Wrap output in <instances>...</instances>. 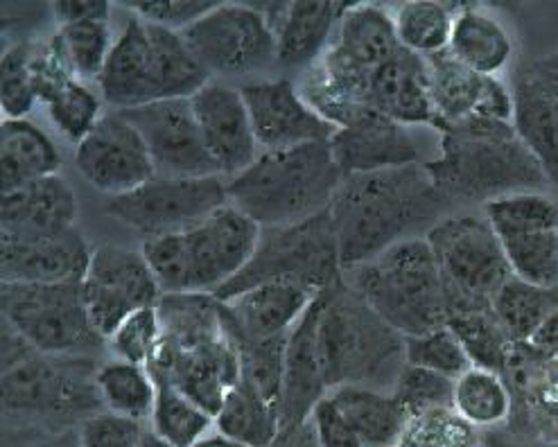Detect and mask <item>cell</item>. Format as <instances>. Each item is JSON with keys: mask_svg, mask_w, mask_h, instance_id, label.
I'll return each mask as SVG.
<instances>
[{"mask_svg": "<svg viewBox=\"0 0 558 447\" xmlns=\"http://www.w3.org/2000/svg\"><path fill=\"white\" fill-rule=\"evenodd\" d=\"M52 14L61 25L84 23V21H109L111 5L109 3H90V0H66V3H54Z\"/></svg>", "mask_w": 558, "mask_h": 447, "instance_id": "cell-54", "label": "cell"}, {"mask_svg": "<svg viewBox=\"0 0 558 447\" xmlns=\"http://www.w3.org/2000/svg\"><path fill=\"white\" fill-rule=\"evenodd\" d=\"M310 425H313L319 447H364V443L330 396H326L315 407L313 416H310Z\"/></svg>", "mask_w": 558, "mask_h": 447, "instance_id": "cell-53", "label": "cell"}, {"mask_svg": "<svg viewBox=\"0 0 558 447\" xmlns=\"http://www.w3.org/2000/svg\"><path fill=\"white\" fill-rule=\"evenodd\" d=\"M33 48L35 44L29 41L14 44L0 61V109L8 120L27 118L39 102L33 80Z\"/></svg>", "mask_w": 558, "mask_h": 447, "instance_id": "cell-46", "label": "cell"}, {"mask_svg": "<svg viewBox=\"0 0 558 447\" xmlns=\"http://www.w3.org/2000/svg\"><path fill=\"white\" fill-rule=\"evenodd\" d=\"M57 35L80 82H100L116 44L109 21H84L61 25Z\"/></svg>", "mask_w": 558, "mask_h": 447, "instance_id": "cell-42", "label": "cell"}, {"mask_svg": "<svg viewBox=\"0 0 558 447\" xmlns=\"http://www.w3.org/2000/svg\"><path fill=\"white\" fill-rule=\"evenodd\" d=\"M90 251L77 227L52 235L0 233V276L3 282L23 285L80 282Z\"/></svg>", "mask_w": 558, "mask_h": 447, "instance_id": "cell-23", "label": "cell"}, {"mask_svg": "<svg viewBox=\"0 0 558 447\" xmlns=\"http://www.w3.org/2000/svg\"><path fill=\"white\" fill-rule=\"evenodd\" d=\"M513 39L507 27L477 5H457L448 52L463 67L498 77L513 59Z\"/></svg>", "mask_w": 558, "mask_h": 447, "instance_id": "cell-30", "label": "cell"}, {"mask_svg": "<svg viewBox=\"0 0 558 447\" xmlns=\"http://www.w3.org/2000/svg\"><path fill=\"white\" fill-rule=\"evenodd\" d=\"M240 93L250 109L260 154L328 143L337 132L303 100L296 82L288 77L246 84Z\"/></svg>", "mask_w": 558, "mask_h": 447, "instance_id": "cell-18", "label": "cell"}, {"mask_svg": "<svg viewBox=\"0 0 558 447\" xmlns=\"http://www.w3.org/2000/svg\"><path fill=\"white\" fill-rule=\"evenodd\" d=\"M342 276L339 244L330 210H326L292 227L263 229L250 265L213 297L217 301H229L250 287L269 280L296 282L322 294L342 280Z\"/></svg>", "mask_w": 558, "mask_h": 447, "instance_id": "cell-10", "label": "cell"}, {"mask_svg": "<svg viewBox=\"0 0 558 447\" xmlns=\"http://www.w3.org/2000/svg\"><path fill=\"white\" fill-rule=\"evenodd\" d=\"M328 143L286 152H263L244 172L227 183L229 204L252 217L260 229L292 227L326 210L342 185Z\"/></svg>", "mask_w": 558, "mask_h": 447, "instance_id": "cell-4", "label": "cell"}, {"mask_svg": "<svg viewBox=\"0 0 558 447\" xmlns=\"http://www.w3.org/2000/svg\"><path fill=\"white\" fill-rule=\"evenodd\" d=\"M347 3H283L260 8L276 35V67L305 73L330 48Z\"/></svg>", "mask_w": 558, "mask_h": 447, "instance_id": "cell-26", "label": "cell"}, {"mask_svg": "<svg viewBox=\"0 0 558 447\" xmlns=\"http://www.w3.org/2000/svg\"><path fill=\"white\" fill-rule=\"evenodd\" d=\"M181 37L208 75H256L276 63V35L256 5H220Z\"/></svg>", "mask_w": 558, "mask_h": 447, "instance_id": "cell-14", "label": "cell"}, {"mask_svg": "<svg viewBox=\"0 0 558 447\" xmlns=\"http://www.w3.org/2000/svg\"><path fill=\"white\" fill-rule=\"evenodd\" d=\"M61 168V154L54 141L33 120L0 122V179L3 193L54 177Z\"/></svg>", "mask_w": 558, "mask_h": 447, "instance_id": "cell-31", "label": "cell"}, {"mask_svg": "<svg viewBox=\"0 0 558 447\" xmlns=\"http://www.w3.org/2000/svg\"><path fill=\"white\" fill-rule=\"evenodd\" d=\"M96 375L86 358L46 355L3 326L5 416L54 425L86 421L105 407Z\"/></svg>", "mask_w": 558, "mask_h": 447, "instance_id": "cell-9", "label": "cell"}, {"mask_svg": "<svg viewBox=\"0 0 558 447\" xmlns=\"http://www.w3.org/2000/svg\"><path fill=\"white\" fill-rule=\"evenodd\" d=\"M446 326L454 333L463 350H466L473 366L500 375L507 371L513 341L498 322L493 307L452 312Z\"/></svg>", "mask_w": 558, "mask_h": 447, "instance_id": "cell-38", "label": "cell"}, {"mask_svg": "<svg viewBox=\"0 0 558 447\" xmlns=\"http://www.w3.org/2000/svg\"><path fill=\"white\" fill-rule=\"evenodd\" d=\"M75 166L86 183L109 197L128 195L157 177L143 136L120 111L105 113L75 145Z\"/></svg>", "mask_w": 558, "mask_h": 447, "instance_id": "cell-16", "label": "cell"}, {"mask_svg": "<svg viewBox=\"0 0 558 447\" xmlns=\"http://www.w3.org/2000/svg\"><path fill=\"white\" fill-rule=\"evenodd\" d=\"M425 59L432 105L437 111L434 130L439 132L446 124L473 116L513 122V93L500 77H484L466 69L448 50Z\"/></svg>", "mask_w": 558, "mask_h": 447, "instance_id": "cell-21", "label": "cell"}, {"mask_svg": "<svg viewBox=\"0 0 558 447\" xmlns=\"http://www.w3.org/2000/svg\"><path fill=\"white\" fill-rule=\"evenodd\" d=\"M391 396L410 419L432 409H450L454 400V379L408 364L398 375Z\"/></svg>", "mask_w": 558, "mask_h": 447, "instance_id": "cell-48", "label": "cell"}, {"mask_svg": "<svg viewBox=\"0 0 558 447\" xmlns=\"http://www.w3.org/2000/svg\"><path fill=\"white\" fill-rule=\"evenodd\" d=\"M513 343H526L545 318L558 310V287H538L511 276L490 303Z\"/></svg>", "mask_w": 558, "mask_h": 447, "instance_id": "cell-37", "label": "cell"}, {"mask_svg": "<svg viewBox=\"0 0 558 447\" xmlns=\"http://www.w3.org/2000/svg\"><path fill=\"white\" fill-rule=\"evenodd\" d=\"M258 224L227 204L195 227L149 238L141 251L166 294H215L231 282L260 242Z\"/></svg>", "mask_w": 558, "mask_h": 447, "instance_id": "cell-6", "label": "cell"}, {"mask_svg": "<svg viewBox=\"0 0 558 447\" xmlns=\"http://www.w3.org/2000/svg\"><path fill=\"white\" fill-rule=\"evenodd\" d=\"M500 242L513 276L538 287H558V231L522 233Z\"/></svg>", "mask_w": 558, "mask_h": 447, "instance_id": "cell-44", "label": "cell"}, {"mask_svg": "<svg viewBox=\"0 0 558 447\" xmlns=\"http://www.w3.org/2000/svg\"><path fill=\"white\" fill-rule=\"evenodd\" d=\"M425 240L444 276L448 316L490 307L500 287L513 276L505 246L486 217L446 215L425 233Z\"/></svg>", "mask_w": 558, "mask_h": 447, "instance_id": "cell-11", "label": "cell"}, {"mask_svg": "<svg viewBox=\"0 0 558 447\" xmlns=\"http://www.w3.org/2000/svg\"><path fill=\"white\" fill-rule=\"evenodd\" d=\"M439 156L423 164L448 204H475L518 193H541L549 183L513 122L466 118L439 130Z\"/></svg>", "mask_w": 558, "mask_h": 447, "instance_id": "cell-2", "label": "cell"}, {"mask_svg": "<svg viewBox=\"0 0 558 447\" xmlns=\"http://www.w3.org/2000/svg\"><path fill=\"white\" fill-rule=\"evenodd\" d=\"M396 447H484V436L450 409H432L412 416Z\"/></svg>", "mask_w": 558, "mask_h": 447, "instance_id": "cell-43", "label": "cell"}, {"mask_svg": "<svg viewBox=\"0 0 558 447\" xmlns=\"http://www.w3.org/2000/svg\"><path fill=\"white\" fill-rule=\"evenodd\" d=\"M29 447H71V445H69L66 434H52V438H44V440L29 445ZM73 447H77V443Z\"/></svg>", "mask_w": 558, "mask_h": 447, "instance_id": "cell-60", "label": "cell"}, {"mask_svg": "<svg viewBox=\"0 0 558 447\" xmlns=\"http://www.w3.org/2000/svg\"><path fill=\"white\" fill-rule=\"evenodd\" d=\"M330 46L368 73H376L402 50L391 12L366 3L347 8Z\"/></svg>", "mask_w": 558, "mask_h": 447, "instance_id": "cell-32", "label": "cell"}, {"mask_svg": "<svg viewBox=\"0 0 558 447\" xmlns=\"http://www.w3.org/2000/svg\"><path fill=\"white\" fill-rule=\"evenodd\" d=\"M405 360L410 366H421L452 379H457L473 366L466 350H463V346L448 326L421 337H408Z\"/></svg>", "mask_w": 558, "mask_h": 447, "instance_id": "cell-50", "label": "cell"}, {"mask_svg": "<svg viewBox=\"0 0 558 447\" xmlns=\"http://www.w3.org/2000/svg\"><path fill=\"white\" fill-rule=\"evenodd\" d=\"M208 82V71L179 32L130 14L98 86L109 107L128 111L161 100L193 98Z\"/></svg>", "mask_w": 558, "mask_h": 447, "instance_id": "cell-5", "label": "cell"}, {"mask_svg": "<svg viewBox=\"0 0 558 447\" xmlns=\"http://www.w3.org/2000/svg\"><path fill=\"white\" fill-rule=\"evenodd\" d=\"M120 113L143 136L159 177H220L206 149L191 98L161 100Z\"/></svg>", "mask_w": 558, "mask_h": 447, "instance_id": "cell-17", "label": "cell"}, {"mask_svg": "<svg viewBox=\"0 0 558 447\" xmlns=\"http://www.w3.org/2000/svg\"><path fill=\"white\" fill-rule=\"evenodd\" d=\"M107 341L116 360L149 369L154 358H157L161 341L159 305L138 310L128 316Z\"/></svg>", "mask_w": 558, "mask_h": 447, "instance_id": "cell-49", "label": "cell"}, {"mask_svg": "<svg viewBox=\"0 0 558 447\" xmlns=\"http://www.w3.org/2000/svg\"><path fill=\"white\" fill-rule=\"evenodd\" d=\"M520 71H524L526 75L536 80L543 88H547L558 98V52H551L543 59L526 63V67H522Z\"/></svg>", "mask_w": 558, "mask_h": 447, "instance_id": "cell-56", "label": "cell"}, {"mask_svg": "<svg viewBox=\"0 0 558 447\" xmlns=\"http://www.w3.org/2000/svg\"><path fill=\"white\" fill-rule=\"evenodd\" d=\"M215 419L189 396L170 385H159L157 404L151 413V432L174 447H195L210 434Z\"/></svg>", "mask_w": 558, "mask_h": 447, "instance_id": "cell-40", "label": "cell"}, {"mask_svg": "<svg viewBox=\"0 0 558 447\" xmlns=\"http://www.w3.org/2000/svg\"><path fill=\"white\" fill-rule=\"evenodd\" d=\"M319 297L301 316V322L288 339L281 394V432L303 427L313 416L315 407L330 394L319 353Z\"/></svg>", "mask_w": 558, "mask_h": 447, "instance_id": "cell-25", "label": "cell"}, {"mask_svg": "<svg viewBox=\"0 0 558 447\" xmlns=\"http://www.w3.org/2000/svg\"><path fill=\"white\" fill-rule=\"evenodd\" d=\"M454 14L457 5L434 3V0H412L391 12L400 46L421 57L448 50Z\"/></svg>", "mask_w": 558, "mask_h": 447, "instance_id": "cell-39", "label": "cell"}, {"mask_svg": "<svg viewBox=\"0 0 558 447\" xmlns=\"http://www.w3.org/2000/svg\"><path fill=\"white\" fill-rule=\"evenodd\" d=\"M317 297V292L296 282H260L229 301H220L222 326L231 343L283 339L290 337Z\"/></svg>", "mask_w": 558, "mask_h": 447, "instance_id": "cell-19", "label": "cell"}, {"mask_svg": "<svg viewBox=\"0 0 558 447\" xmlns=\"http://www.w3.org/2000/svg\"><path fill=\"white\" fill-rule=\"evenodd\" d=\"M195 447H244V445H240V443H235V440H231L222 434H208Z\"/></svg>", "mask_w": 558, "mask_h": 447, "instance_id": "cell-59", "label": "cell"}, {"mask_svg": "<svg viewBox=\"0 0 558 447\" xmlns=\"http://www.w3.org/2000/svg\"><path fill=\"white\" fill-rule=\"evenodd\" d=\"M344 413L364 447L398 445L410 416L389 391L371 387H339L328 394Z\"/></svg>", "mask_w": 558, "mask_h": 447, "instance_id": "cell-33", "label": "cell"}, {"mask_svg": "<svg viewBox=\"0 0 558 447\" xmlns=\"http://www.w3.org/2000/svg\"><path fill=\"white\" fill-rule=\"evenodd\" d=\"M330 149L344 177L421 164L416 141L408 126L374 109H366L347 126H339L330 138Z\"/></svg>", "mask_w": 558, "mask_h": 447, "instance_id": "cell-24", "label": "cell"}, {"mask_svg": "<svg viewBox=\"0 0 558 447\" xmlns=\"http://www.w3.org/2000/svg\"><path fill=\"white\" fill-rule=\"evenodd\" d=\"M141 447H174V445H170L168 440H163L157 432H151V430H145V434H143V440H141Z\"/></svg>", "mask_w": 558, "mask_h": 447, "instance_id": "cell-61", "label": "cell"}, {"mask_svg": "<svg viewBox=\"0 0 558 447\" xmlns=\"http://www.w3.org/2000/svg\"><path fill=\"white\" fill-rule=\"evenodd\" d=\"M391 447H396V445H391Z\"/></svg>", "mask_w": 558, "mask_h": 447, "instance_id": "cell-62", "label": "cell"}, {"mask_svg": "<svg viewBox=\"0 0 558 447\" xmlns=\"http://www.w3.org/2000/svg\"><path fill=\"white\" fill-rule=\"evenodd\" d=\"M288 339H271L260 343H233L240 360V377L256 387L267 400L281 407L286 348Z\"/></svg>", "mask_w": 558, "mask_h": 447, "instance_id": "cell-47", "label": "cell"}, {"mask_svg": "<svg viewBox=\"0 0 558 447\" xmlns=\"http://www.w3.org/2000/svg\"><path fill=\"white\" fill-rule=\"evenodd\" d=\"M448 206L423 164L344 177L330 204L342 269L374 261L423 229L427 233Z\"/></svg>", "mask_w": 558, "mask_h": 447, "instance_id": "cell-1", "label": "cell"}, {"mask_svg": "<svg viewBox=\"0 0 558 447\" xmlns=\"http://www.w3.org/2000/svg\"><path fill=\"white\" fill-rule=\"evenodd\" d=\"M215 5L217 3H204V0H141V3H128L125 8L147 23L161 25L181 35Z\"/></svg>", "mask_w": 558, "mask_h": 447, "instance_id": "cell-52", "label": "cell"}, {"mask_svg": "<svg viewBox=\"0 0 558 447\" xmlns=\"http://www.w3.org/2000/svg\"><path fill=\"white\" fill-rule=\"evenodd\" d=\"M3 326L46 355L86 358L100 350L105 337L93 328L82 280L57 285L3 282Z\"/></svg>", "mask_w": 558, "mask_h": 447, "instance_id": "cell-12", "label": "cell"}, {"mask_svg": "<svg viewBox=\"0 0 558 447\" xmlns=\"http://www.w3.org/2000/svg\"><path fill=\"white\" fill-rule=\"evenodd\" d=\"M161 341L149 364L157 385H170L215 419L240 379V360L213 294H166L159 303Z\"/></svg>", "mask_w": 558, "mask_h": 447, "instance_id": "cell-3", "label": "cell"}, {"mask_svg": "<svg viewBox=\"0 0 558 447\" xmlns=\"http://www.w3.org/2000/svg\"><path fill=\"white\" fill-rule=\"evenodd\" d=\"M82 292L90 324L105 341L128 316L145 307H157L163 299L143 251L120 244H100L90 251Z\"/></svg>", "mask_w": 558, "mask_h": 447, "instance_id": "cell-15", "label": "cell"}, {"mask_svg": "<svg viewBox=\"0 0 558 447\" xmlns=\"http://www.w3.org/2000/svg\"><path fill=\"white\" fill-rule=\"evenodd\" d=\"M191 102L206 149L220 174L235 177L250 168L260 156V147L240 88L210 80Z\"/></svg>", "mask_w": 558, "mask_h": 447, "instance_id": "cell-20", "label": "cell"}, {"mask_svg": "<svg viewBox=\"0 0 558 447\" xmlns=\"http://www.w3.org/2000/svg\"><path fill=\"white\" fill-rule=\"evenodd\" d=\"M215 427L244 447H271L281 436V407L240 377L217 411Z\"/></svg>", "mask_w": 558, "mask_h": 447, "instance_id": "cell-34", "label": "cell"}, {"mask_svg": "<svg viewBox=\"0 0 558 447\" xmlns=\"http://www.w3.org/2000/svg\"><path fill=\"white\" fill-rule=\"evenodd\" d=\"M143 423L98 411L80 423L77 447H141Z\"/></svg>", "mask_w": 558, "mask_h": 447, "instance_id": "cell-51", "label": "cell"}, {"mask_svg": "<svg viewBox=\"0 0 558 447\" xmlns=\"http://www.w3.org/2000/svg\"><path fill=\"white\" fill-rule=\"evenodd\" d=\"M344 282L405 339L448 324L444 276L425 238L393 244L378 258L344 271Z\"/></svg>", "mask_w": 558, "mask_h": 447, "instance_id": "cell-8", "label": "cell"}, {"mask_svg": "<svg viewBox=\"0 0 558 447\" xmlns=\"http://www.w3.org/2000/svg\"><path fill=\"white\" fill-rule=\"evenodd\" d=\"M513 398L509 434L558 443V362L541 358L530 343H513L502 373Z\"/></svg>", "mask_w": 558, "mask_h": 447, "instance_id": "cell-22", "label": "cell"}, {"mask_svg": "<svg viewBox=\"0 0 558 447\" xmlns=\"http://www.w3.org/2000/svg\"><path fill=\"white\" fill-rule=\"evenodd\" d=\"M484 447H558V443L515 436V434H509L507 430H493L484 436Z\"/></svg>", "mask_w": 558, "mask_h": 447, "instance_id": "cell-57", "label": "cell"}, {"mask_svg": "<svg viewBox=\"0 0 558 447\" xmlns=\"http://www.w3.org/2000/svg\"><path fill=\"white\" fill-rule=\"evenodd\" d=\"M319 299V353L328 391L353 385L391 394L408 366L405 337L387 326L344 276Z\"/></svg>", "mask_w": 558, "mask_h": 447, "instance_id": "cell-7", "label": "cell"}, {"mask_svg": "<svg viewBox=\"0 0 558 447\" xmlns=\"http://www.w3.org/2000/svg\"><path fill=\"white\" fill-rule=\"evenodd\" d=\"M368 109H374L400 124H437L432 105L427 59L402 48L391 61L380 67L371 80Z\"/></svg>", "mask_w": 558, "mask_h": 447, "instance_id": "cell-28", "label": "cell"}, {"mask_svg": "<svg viewBox=\"0 0 558 447\" xmlns=\"http://www.w3.org/2000/svg\"><path fill=\"white\" fill-rule=\"evenodd\" d=\"M229 204L220 177H154L128 195L111 197L105 213L145 240L195 227Z\"/></svg>", "mask_w": 558, "mask_h": 447, "instance_id": "cell-13", "label": "cell"}, {"mask_svg": "<svg viewBox=\"0 0 558 447\" xmlns=\"http://www.w3.org/2000/svg\"><path fill=\"white\" fill-rule=\"evenodd\" d=\"M96 385L107 411L136 423L151 421L159 385L149 369L111 360L98 369Z\"/></svg>", "mask_w": 558, "mask_h": 447, "instance_id": "cell-36", "label": "cell"}, {"mask_svg": "<svg viewBox=\"0 0 558 447\" xmlns=\"http://www.w3.org/2000/svg\"><path fill=\"white\" fill-rule=\"evenodd\" d=\"M46 107L57 130L75 145L84 141L105 116L100 95L80 80H71L64 88H59Z\"/></svg>", "mask_w": 558, "mask_h": 447, "instance_id": "cell-45", "label": "cell"}, {"mask_svg": "<svg viewBox=\"0 0 558 447\" xmlns=\"http://www.w3.org/2000/svg\"><path fill=\"white\" fill-rule=\"evenodd\" d=\"M484 217L500 240L522 233L558 231V204L543 193H518L488 202Z\"/></svg>", "mask_w": 558, "mask_h": 447, "instance_id": "cell-41", "label": "cell"}, {"mask_svg": "<svg viewBox=\"0 0 558 447\" xmlns=\"http://www.w3.org/2000/svg\"><path fill=\"white\" fill-rule=\"evenodd\" d=\"M281 436L286 438V445L288 447H319L317 445V438H315V432H313V425H310V421L299 427V430H290V432H281Z\"/></svg>", "mask_w": 558, "mask_h": 447, "instance_id": "cell-58", "label": "cell"}, {"mask_svg": "<svg viewBox=\"0 0 558 447\" xmlns=\"http://www.w3.org/2000/svg\"><path fill=\"white\" fill-rule=\"evenodd\" d=\"M77 197L64 177H48L3 193L0 233L52 235L75 229Z\"/></svg>", "mask_w": 558, "mask_h": 447, "instance_id": "cell-27", "label": "cell"}, {"mask_svg": "<svg viewBox=\"0 0 558 447\" xmlns=\"http://www.w3.org/2000/svg\"><path fill=\"white\" fill-rule=\"evenodd\" d=\"M526 343H530V348L536 350L541 358L558 362V310L545 318Z\"/></svg>", "mask_w": 558, "mask_h": 447, "instance_id": "cell-55", "label": "cell"}, {"mask_svg": "<svg viewBox=\"0 0 558 447\" xmlns=\"http://www.w3.org/2000/svg\"><path fill=\"white\" fill-rule=\"evenodd\" d=\"M513 126L547 181L558 188V98L524 71L513 82Z\"/></svg>", "mask_w": 558, "mask_h": 447, "instance_id": "cell-29", "label": "cell"}, {"mask_svg": "<svg viewBox=\"0 0 558 447\" xmlns=\"http://www.w3.org/2000/svg\"><path fill=\"white\" fill-rule=\"evenodd\" d=\"M452 409L477 430H505L513 413V398L500 373L471 366L454 379Z\"/></svg>", "mask_w": 558, "mask_h": 447, "instance_id": "cell-35", "label": "cell"}]
</instances>
